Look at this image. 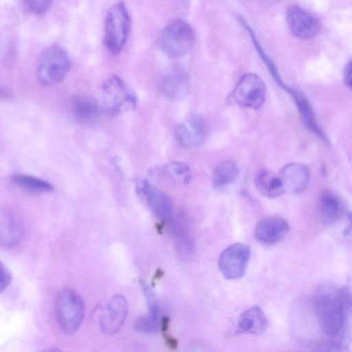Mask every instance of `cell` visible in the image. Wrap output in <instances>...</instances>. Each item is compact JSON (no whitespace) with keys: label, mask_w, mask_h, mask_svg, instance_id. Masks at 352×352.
<instances>
[{"label":"cell","mask_w":352,"mask_h":352,"mask_svg":"<svg viewBox=\"0 0 352 352\" xmlns=\"http://www.w3.org/2000/svg\"><path fill=\"white\" fill-rule=\"evenodd\" d=\"M314 309L322 333L332 338L340 337L351 309L350 292L347 288L321 287L314 298Z\"/></svg>","instance_id":"cell-1"},{"label":"cell","mask_w":352,"mask_h":352,"mask_svg":"<svg viewBox=\"0 0 352 352\" xmlns=\"http://www.w3.org/2000/svg\"><path fill=\"white\" fill-rule=\"evenodd\" d=\"M131 28V18L125 3L120 1L108 10L104 21V42L114 55L120 54L126 44Z\"/></svg>","instance_id":"cell-2"},{"label":"cell","mask_w":352,"mask_h":352,"mask_svg":"<svg viewBox=\"0 0 352 352\" xmlns=\"http://www.w3.org/2000/svg\"><path fill=\"white\" fill-rule=\"evenodd\" d=\"M55 315L61 329L73 334L80 327L85 315V307L80 296L70 288L63 289L55 302Z\"/></svg>","instance_id":"cell-3"},{"label":"cell","mask_w":352,"mask_h":352,"mask_svg":"<svg viewBox=\"0 0 352 352\" xmlns=\"http://www.w3.org/2000/svg\"><path fill=\"white\" fill-rule=\"evenodd\" d=\"M195 32L186 21L177 19L172 21L161 31L158 46L170 58H178L185 54L192 46Z\"/></svg>","instance_id":"cell-4"},{"label":"cell","mask_w":352,"mask_h":352,"mask_svg":"<svg viewBox=\"0 0 352 352\" xmlns=\"http://www.w3.org/2000/svg\"><path fill=\"white\" fill-rule=\"evenodd\" d=\"M70 69V60L67 52L60 46L47 48L41 55L36 69L38 81L50 86L65 78Z\"/></svg>","instance_id":"cell-5"},{"label":"cell","mask_w":352,"mask_h":352,"mask_svg":"<svg viewBox=\"0 0 352 352\" xmlns=\"http://www.w3.org/2000/svg\"><path fill=\"white\" fill-rule=\"evenodd\" d=\"M101 91L104 104L112 113L118 114L136 107V96L117 76L108 78L102 85Z\"/></svg>","instance_id":"cell-6"},{"label":"cell","mask_w":352,"mask_h":352,"mask_svg":"<svg viewBox=\"0 0 352 352\" xmlns=\"http://www.w3.org/2000/svg\"><path fill=\"white\" fill-rule=\"evenodd\" d=\"M266 85L257 74L249 73L243 75L234 88L232 96L239 106L258 109L264 103Z\"/></svg>","instance_id":"cell-7"},{"label":"cell","mask_w":352,"mask_h":352,"mask_svg":"<svg viewBox=\"0 0 352 352\" xmlns=\"http://www.w3.org/2000/svg\"><path fill=\"white\" fill-rule=\"evenodd\" d=\"M251 254L249 245L244 243H234L221 253L218 265L223 276L228 280L242 278L246 272Z\"/></svg>","instance_id":"cell-8"},{"label":"cell","mask_w":352,"mask_h":352,"mask_svg":"<svg viewBox=\"0 0 352 352\" xmlns=\"http://www.w3.org/2000/svg\"><path fill=\"white\" fill-rule=\"evenodd\" d=\"M286 20L291 32L300 39H311L320 29L318 19L298 6L288 8Z\"/></svg>","instance_id":"cell-9"},{"label":"cell","mask_w":352,"mask_h":352,"mask_svg":"<svg viewBox=\"0 0 352 352\" xmlns=\"http://www.w3.org/2000/svg\"><path fill=\"white\" fill-rule=\"evenodd\" d=\"M206 136V124L199 116H191L184 120L175 133L178 144L186 148L199 146L204 143Z\"/></svg>","instance_id":"cell-10"},{"label":"cell","mask_w":352,"mask_h":352,"mask_svg":"<svg viewBox=\"0 0 352 352\" xmlns=\"http://www.w3.org/2000/svg\"><path fill=\"white\" fill-rule=\"evenodd\" d=\"M189 76L180 66H173L161 78L158 88L161 94L171 100L184 97L189 89Z\"/></svg>","instance_id":"cell-11"},{"label":"cell","mask_w":352,"mask_h":352,"mask_svg":"<svg viewBox=\"0 0 352 352\" xmlns=\"http://www.w3.org/2000/svg\"><path fill=\"white\" fill-rule=\"evenodd\" d=\"M138 190L144 197L152 212L161 220L169 221L173 217V207L169 197L163 191L144 180Z\"/></svg>","instance_id":"cell-12"},{"label":"cell","mask_w":352,"mask_h":352,"mask_svg":"<svg viewBox=\"0 0 352 352\" xmlns=\"http://www.w3.org/2000/svg\"><path fill=\"white\" fill-rule=\"evenodd\" d=\"M289 230L287 221L280 216L261 219L254 228L256 240L265 245H274L282 241Z\"/></svg>","instance_id":"cell-13"},{"label":"cell","mask_w":352,"mask_h":352,"mask_svg":"<svg viewBox=\"0 0 352 352\" xmlns=\"http://www.w3.org/2000/svg\"><path fill=\"white\" fill-rule=\"evenodd\" d=\"M128 311L126 298L120 294L110 300L107 310L100 318V324L102 332L109 336L116 333L123 325Z\"/></svg>","instance_id":"cell-14"},{"label":"cell","mask_w":352,"mask_h":352,"mask_svg":"<svg viewBox=\"0 0 352 352\" xmlns=\"http://www.w3.org/2000/svg\"><path fill=\"white\" fill-rule=\"evenodd\" d=\"M279 177L285 191L299 194L307 188L310 172L308 167L302 163H290L282 168Z\"/></svg>","instance_id":"cell-15"},{"label":"cell","mask_w":352,"mask_h":352,"mask_svg":"<svg viewBox=\"0 0 352 352\" xmlns=\"http://www.w3.org/2000/svg\"><path fill=\"white\" fill-rule=\"evenodd\" d=\"M268 325V320L262 309L254 305L239 316L235 333L259 336L265 333Z\"/></svg>","instance_id":"cell-16"},{"label":"cell","mask_w":352,"mask_h":352,"mask_svg":"<svg viewBox=\"0 0 352 352\" xmlns=\"http://www.w3.org/2000/svg\"><path fill=\"white\" fill-rule=\"evenodd\" d=\"M168 222L179 256L184 259L190 258L195 251V243L187 222L183 217H174Z\"/></svg>","instance_id":"cell-17"},{"label":"cell","mask_w":352,"mask_h":352,"mask_svg":"<svg viewBox=\"0 0 352 352\" xmlns=\"http://www.w3.org/2000/svg\"><path fill=\"white\" fill-rule=\"evenodd\" d=\"M345 206L340 199L331 191H324L319 197L318 214L324 224H332L344 214Z\"/></svg>","instance_id":"cell-18"},{"label":"cell","mask_w":352,"mask_h":352,"mask_svg":"<svg viewBox=\"0 0 352 352\" xmlns=\"http://www.w3.org/2000/svg\"><path fill=\"white\" fill-rule=\"evenodd\" d=\"M254 185L258 192L267 198L278 197L285 192L279 176L267 170L257 173Z\"/></svg>","instance_id":"cell-19"},{"label":"cell","mask_w":352,"mask_h":352,"mask_svg":"<svg viewBox=\"0 0 352 352\" xmlns=\"http://www.w3.org/2000/svg\"><path fill=\"white\" fill-rule=\"evenodd\" d=\"M74 117L81 122L94 121L100 114V106L94 99L88 96H76L71 101Z\"/></svg>","instance_id":"cell-20"},{"label":"cell","mask_w":352,"mask_h":352,"mask_svg":"<svg viewBox=\"0 0 352 352\" xmlns=\"http://www.w3.org/2000/svg\"><path fill=\"white\" fill-rule=\"evenodd\" d=\"M13 217H0V247L12 248L19 242L22 231L19 223Z\"/></svg>","instance_id":"cell-21"},{"label":"cell","mask_w":352,"mask_h":352,"mask_svg":"<svg viewBox=\"0 0 352 352\" xmlns=\"http://www.w3.org/2000/svg\"><path fill=\"white\" fill-rule=\"evenodd\" d=\"M239 175V168L232 161H225L216 166L212 174V185L215 189H222L233 183Z\"/></svg>","instance_id":"cell-22"},{"label":"cell","mask_w":352,"mask_h":352,"mask_svg":"<svg viewBox=\"0 0 352 352\" xmlns=\"http://www.w3.org/2000/svg\"><path fill=\"white\" fill-rule=\"evenodd\" d=\"M12 182L19 187L32 192H46L53 190V186L41 179L22 174L13 175Z\"/></svg>","instance_id":"cell-23"},{"label":"cell","mask_w":352,"mask_h":352,"mask_svg":"<svg viewBox=\"0 0 352 352\" xmlns=\"http://www.w3.org/2000/svg\"><path fill=\"white\" fill-rule=\"evenodd\" d=\"M164 174L173 182L188 184L191 180L189 166L183 162L174 161L167 164L163 168Z\"/></svg>","instance_id":"cell-24"},{"label":"cell","mask_w":352,"mask_h":352,"mask_svg":"<svg viewBox=\"0 0 352 352\" xmlns=\"http://www.w3.org/2000/svg\"><path fill=\"white\" fill-rule=\"evenodd\" d=\"M134 328L144 333H154L160 328L159 316L149 314L147 316H141L135 321Z\"/></svg>","instance_id":"cell-25"},{"label":"cell","mask_w":352,"mask_h":352,"mask_svg":"<svg viewBox=\"0 0 352 352\" xmlns=\"http://www.w3.org/2000/svg\"><path fill=\"white\" fill-rule=\"evenodd\" d=\"M24 8L29 12L41 14L47 11L53 0H22Z\"/></svg>","instance_id":"cell-26"},{"label":"cell","mask_w":352,"mask_h":352,"mask_svg":"<svg viewBox=\"0 0 352 352\" xmlns=\"http://www.w3.org/2000/svg\"><path fill=\"white\" fill-rule=\"evenodd\" d=\"M141 287L145 296L150 314L159 316V304L156 295L152 287L144 282L141 283Z\"/></svg>","instance_id":"cell-27"},{"label":"cell","mask_w":352,"mask_h":352,"mask_svg":"<svg viewBox=\"0 0 352 352\" xmlns=\"http://www.w3.org/2000/svg\"><path fill=\"white\" fill-rule=\"evenodd\" d=\"M168 322L169 319L165 316L160 320V329L163 336L167 343V345L172 349H175L177 346V341L170 335L168 332Z\"/></svg>","instance_id":"cell-28"},{"label":"cell","mask_w":352,"mask_h":352,"mask_svg":"<svg viewBox=\"0 0 352 352\" xmlns=\"http://www.w3.org/2000/svg\"><path fill=\"white\" fill-rule=\"evenodd\" d=\"M12 275L6 265L0 261V294L3 293L9 285Z\"/></svg>","instance_id":"cell-29"},{"label":"cell","mask_w":352,"mask_h":352,"mask_svg":"<svg viewBox=\"0 0 352 352\" xmlns=\"http://www.w3.org/2000/svg\"><path fill=\"white\" fill-rule=\"evenodd\" d=\"M344 82L349 89L351 88V62L349 61L345 66L344 70Z\"/></svg>","instance_id":"cell-30"},{"label":"cell","mask_w":352,"mask_h":352,"mask_svg":"<svg viewBox=\"0 0 352 352\" xmlns=\"http://www.w3.org/2000/svg\"><path fill=\"white\" fill-rule=\"evenodd\" d=\"M10 94L8 91L6 89L0 87V98H6L7 96H10Z\"/></svg>","instance_id":"cell-31"},{"label":"cell","mask_w":352,"mask_h":352,"mask_svg":"<svg viewBox=\"0 0 352 352\" xmlns=\"http://www.w3.org/2000/svg\"><path fill=\"white\" fill-rule=\"evenodd\" d=\"M262 1H263L265 2H267V3H274L277 0H262Z\"/></svg>","instance_id":"cell-32"}]
</instances>
